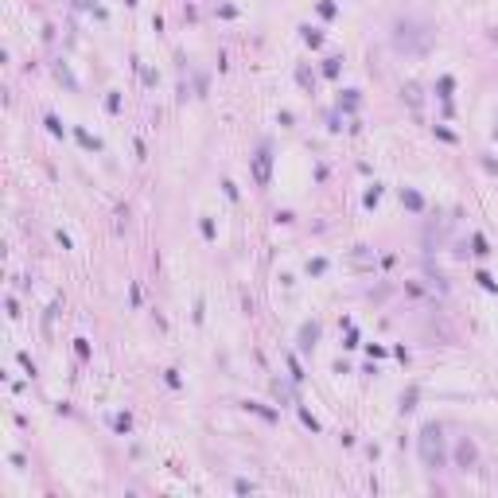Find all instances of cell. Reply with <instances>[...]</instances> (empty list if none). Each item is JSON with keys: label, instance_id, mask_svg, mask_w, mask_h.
Masks as SVG:
<instances>
[{"label": "cell", "instance_id": "cell-1", "mask_svg": "<svg viewBox=\"0 0 498 498\" xmlns=\"http://www.w3.org/2000/svg\"><path fill=\"white\" fill-rule=\"evenodd\" d=\"M393 47L405 55H424L432 47V31L420 20H397L393 24Z\"/></svg>", "mask_w": 498, "mask_h": 498}, {"label": "cell", "instance_id": "cell-2", "mask_svg": "<svg viewBox=\"0 0 498 498\" xmlns=\"http://www.w3.org/2000/svg\"><path fill=\"white\" fill-rule=\"evenodd\" d=\"M420 459L428 471H444L447 467V447H444V428L440 424H424L420 428Z\"/></svg>", "mask_w": 498, "mask_h": 498}, {"label": "cell", "instance_id": "cell-3", "mask_svg": "<svg viewBox=\"0 0 498 498\" xmlns=\"http://www.w3.org/2000/svg\"><path fill=\"white\" fill-rule=\"evenodd\" d=\"M269 171H273V156H269V148H261L253 156V183L257 187H269Z\"/></svg>", "mask_w": 498, "mask_h": 498}, {"label": "cell", "instance_id": "cell-4", "mask_svg": "<svg viewBox=\"0 0 498 498\" xmlns=\"http://www.w3.org/2000/svg\"><path fill=\"white\" fill-rule=\"evenodd\" d=\"M455 459H459V471H471V467H475L479 451H475V444L467 440V436H463V440H459V447H455Z\"/></svg>", "mask_w": 498, "mask_h": 498}, {"label": "cell", "instance_id": "cell-5", "mask_svg": "<svg viewBox=\"0 0 498 498\" xmlns=\"http://www.w3.org/2000/svg\"><path fill=\"white\" fill-rule=\"evenodd\" d=\"M315 339H319V323H304L300 327V350H312Z\"/></svg>", "mask_w": 498, "mask_h": 498}, {"label": "cell", "instance_id": "cell-6", "mask_svg": "<svg viewBox=\"0 0 498 498\" xmlns=\"http://www.w3.org/2000/svg\"><path fill=\"white\" fill-rule=\"evenodd\" d=\"M401 203H405L409 210H420V207H424V199H420L417 191H409V187H401Z\"/></svg>", "mask_w": 498, "mask_h": 498}, {"label": "cell", "instance_id": "cell-7", "mask_svg": "<svg viewBox=\"0 0 498 498\" xmlns=\"http://www.w3.org/2000/svg\"><path fill=\"white\" fill-rule=\"evenodd\" d=\"M401 94H405V102H409L413 109H420V90H417V86H405Z\"/></svg>", "mask_w": 498, "mask_h": 498}, {"label": "cell", "instance_id": "cell-8", "mask_svg": "<svg viewBox=\"0 0 498 498\" xmlns=\"http://www.w3.org/2000/svg\"><path fill=\"white\" fill-rule=\"evenodd\" d=\"M300 31H304V43H312V47H319V43H323V35H319L315 27H300Z\"/></svg>", "mask_w": 498, "mask_h": 498}, {"label": "cell", "instance_id": "cell-9", "mask_svg": "<svg viewBox=\"0 0 498 498\" xmlns=\"http://www.w3.org/2000/svg\"><path fill=\"white\" fill-rule=\"evenodd\" d=\"M354 94H358V90H346V94L339 98V109H354V105H358V98H354Z\"/></svg>", "mask_w": 498, "mask_h": 498}, {"label": "cell", "instance_id": "cell-10", "mask_svg": "<svg viewBox=\"0 0 498 498\" xmlns=\"http://www.w3.org/2000/svg\"><path fill=\"white\" fill-rule=\"evenodd\" d=\"M471 245H475V253H479V257H487V253H491V245H487V237H483V234H475V237H471Z\"/></svg>", "mask_w": 498, "mask_h": 498}, {"label": "cell", "instance_id": "cell-11", "mask_svg": "<svg viewBox=\"0 0 498 498\" xmlns=\"http://www.w3.org/2000/svg\"><path fill=\"white\" fill-rule=\"evenodd\" d=\"M308 273H312V277H323V273H327V261H323V257L308 261Z\"/></svg>", "mask_w": 498, "mask_h": 498}, {"label": "cell", "instance_id": "cell-12", "mask_svg": "<svg viewBox=\"0 0 498 498\" xmlns=\"http://www.w3.org/2000/svg\"><path fill=\"white\" fill-rule=\"evenodd\" d=\"M113 428H117V432H129V428H132V417H129V413L113 417Z\"/></svg>", "mask_w": 498, "mask_h": 498}, {"label": "cell", "instance_id": "cell-13", "mask_svg": "<svg viewBox=\"0 0 498 498\" xmlns=\"http://www.w3.org/2000/svg\"><path fill=\"white\" fill-rule=\"evenodd\" d=\"M413 401H417V389H409V393L401 397V413H413Z\"/></svg>", "mask_w": 498, "mask_h": 498}, {"label": "cell", "instance_id": "cell-14", "mask_svg": "<svg viewBox=\"0 0 498 498\" xmlns=\"http://www.w3.org/2000/svg\"><path fill=\"white\" fill-rule=\"evenodd\" d=\"M245 409H249V413H257V417H265V420H277V413H269V409H261V405H253V401H249Z\"/></svg>", "mask_w": 498, "mask_h": 498}, {"label": "cell", "instance_id": "cell-15", "mask_svg": "<svg viewBox=\"0 0 498 498\" xmlns=\"http://www.w3.org/2000/svg\"><path fill=\"white\" fill-rule=\"evenodd\" d=\"M339 66H342V58H327V62H323V74H331V78H335Z\"/></svg>", "mask_w": 498, "mask_h": 498}, {"label": "cell", "instance_id": "cell-16", "mask_svg": "<svg viewBox=\"0 0 498 498\" xmlns=\"http://www.w3.org/2000/svg\"><path fill=\"white\" fill-rule=\"evenodd\" d=\"M475 280H479V284H483V288H487V292H498V284L491 277H487V273H475Z\"/></svg>", "mask_w": 498, "mask_h": 498}, {"label": "cell", "instance_id": "cell-17", "mask_svg": "<svg viewBox=\"0 0 498 498\" xmlns=\"http://www.w3.org/2000/svg\"><path fill=\"white\" fill-rule=\"evenodd\" d=\"M378 199H382V187H378V183H374V187H370V191H366V207H374V203H378Z\"/></svg>", "mask_w": 498, "mask_h": 498}, {"label": "cell", "instance_id": "cell-18", "mask_svg": "<svg viewBox=\"0 0 498 498\" xmlns=\"http://www.w3.org/2000/svg\"><path fill=\"white\" fill-rule=\"evenodd\" d=\"M300 420H304V424H308V428H312V432H315V428H319V420H315V417H312V413H308V409H300Z\"/></svg>", "mask_w": 498, "mask_h": 498}, {"label": "cell", "instance_id": "cell-19", "mask_svg": "<svg viewBox=\"0 0 498 498\" xmlns=\"http://www.w3.org/2000/svg\"><path fill=\"white\" fill-rule=\"evenodd\" d=\"M440 98H444V102H451V78H440Z\"/></svg>", "mask_w": 498, "mask_h": 498}, {"label": "cell", "instance_id": "cell-20", "mask_svg": "<svg viewBox=\"0 0 498 498\" xmlns=\"http://www.w3.org/2000/svg\"><path fill=\"white\" fill-rule=\"evenodd\" d=\"M47 129H51V132H55V136H62V121H58L55 113H51V117H47Z\"/></svg>", "mask_w": 498, "mask_h": 498}, {"label": "cell", "instance_id": "cell-21", "mask_svg": "<svg viewBox=\"0 0 498 498\" xmlns=\"http://www.w3.org/2000/svg\"><path fill=\"white\" fill-rule=\"evenodd\" d=\"M74 350H78V358H86V354H90V342H86V339H74Z\"/></svg>", "mask_w": 498, "mask_h": 498}, {"label": "cell", "instance_id": "cell-22", "mask_svg": "<svg viewBox=\"0 0 498 498\" xmlns=\"http://www.w3.org/2000/svg\"><path fill=\"white\" fill-rule=\"evenodd\" d=\"M78 140H82V144H86V148H102V144H98V140H94V136H90V132H78Z\"/></svg>", "mask_w": 498, "mask_h": 498}, {"label": "cell", "instance_id": "cell-23", "mask_svg": "<svg viewBox=\"0 0 498 498\" xmlns=\"http://www.w3.org/2000/svg\"><path fill=\"white\" fill-rule=\"evenodd\" d=\"M495 43H498V31H495Z\"/></svg>", "mask_w": 498, "mask_h": 498}]
</instances>
